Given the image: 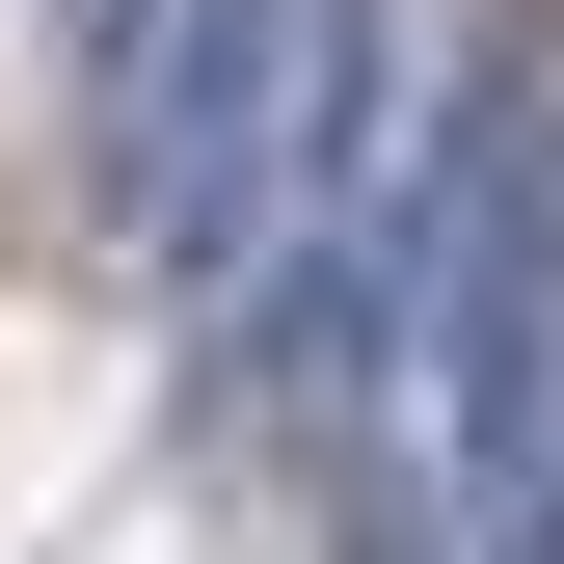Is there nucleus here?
<instances>
[{
  "mask_svg": "<svg viewBox=\"0 0 564 564\" xmlns=\"http://www.w3.org/2000/svg\"><path fill=\"white\" fill-rule=\"evenodd\" d=\"M323 28L349 0H134V54H108V216L134 269H188V296H242L269 242H296V134H323Z\"/></svg>",
  "mask_w": 564,
  "mask_h": 564,
  "instance_id": "obj_1",
  "label": "nucleus"
}]
</instances>
